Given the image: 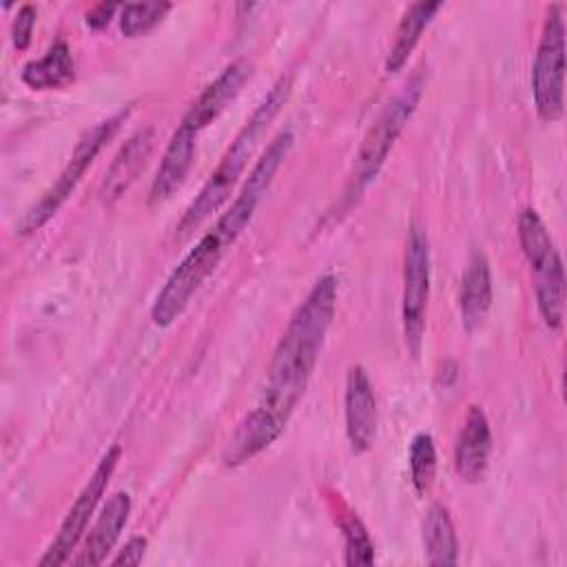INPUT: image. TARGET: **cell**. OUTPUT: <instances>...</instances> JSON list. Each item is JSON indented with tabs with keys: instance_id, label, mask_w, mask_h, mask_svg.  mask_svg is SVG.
Masks as SVG:
<instances>
[{
	"instance_id": "cell-18",
	"label": "cell",
	"mask_w": 567,
	"mask_h": 567,
	"mask_svg": "<svg viewBox=\"0 0 567 567\" xmlns=\"http://www.w3.org/2000/svg\"><path fill=\"white\" fill-rule=\"evenodd\" d=\"M75 78V60L71 47L64 40H55L42 58L29 60L22 71L20 80L33 91H51L62 89Z\"/></svg>"
},
{
	"instance_id": "cell-3",
	"label": "cell",
	"mask_w": 567,
	"mask_h": 567,
	"mask_svg": "<svg viewBox=\"0 0 567 567\" xmlns=\"http://www.w3.org/2000/svg\"><path fill=\"white\" fill-rule=\"evenodd\" d=\"M423 86H425V78H423V71L419 69L381 106L379 115L370 124L368 133L361 140V146L357 151V157H354V164H352V171H350V177L346 182L343 197H341L343 208H350L352 204H357L361 199V195L365 193V188L374 182V177L383 168L396 137L403 133L405 124L410 122L412 113L416 111V104L423 95Z\"/></svg>"
},
{
	"instance_id": "cell-17",
	"label": "cell",
	"mask_w": 567,
	"mask_h": 567,
	"mask_svg": "<svg viewBox=\"0 0 567 567\" xmlns=\"http://www.w3.org/2000/svg\"><path fill=\"white\" fill-rule=\"evenodd\" d=\"M153 148V128H140L133 133L120 153L115 155L113 164L109 166L102 184L104 199H117L140 175V171L146 166V159Z\"/></svg>"
},
{
	"instance_id": "cell-1",
	"label": "cell",
	"mask_w": 567,
	"mask_h": 567,
	"mask_svg": "<svg viewBox=\"0 0 567 567\" xmlns=\"http://www.w3.org/2000/svg\"><path fill=\"white\" fill-rule=\"evenodd\" d=\"M337 284L334 275H321L295 308L272 352L257 405L244 414L221 450L226 467L255 458L286 430L332 326L339 297Z\"/></svg>"
},
{
	"instance_id": "cell-19",
	"label": "cell",
	"mask_w": 567,
	"mask_h": 567,
	"mask_svg": "<svg viewBox=\"0 0 567 567\" xmlns=\"http://www.w3.org/2000/svg\"><path fill=\"white\" fill-rule=\"evenodd\" d=\"M441 9H443V2H414L405 9L385 58V73H396L405 66L423 31L430 27V22Z\"/></svg>"
},
{
	"instance_id": "cell-5",
	"label": "cell",
	"mask_w": 567,
	"mask_h": 567,
	"mask_svg": "<svg viewBox=\"0 0 567 567\" xmlns=\"http://www.w3.org/2000/svg\"><path fill=\"white\" fill-rule=\"evenodd\" d=\"M520 250L534 272V292L538 312L549 330H558L565 317V270L551 235L534 208L518 213Z\"/></svg>"
},
{
	"instance_id": "cell-15",
	"label": "cell",
	"mask_w": 567,
	"mask_h": 567,
	"mask_svg": "<svg viewBox=\"0 0 567 567\" xmlns=\"http://www.w3.org/2000/svg\"><path fill=\"white\" fill-rule=\"evenodd\" d=\"M195 144H197V133L179 122V126L173 131L168 144L164 148L162 162L151 182L148 204H162L175 190H179V186L186 182V175L193 166Z\"/></svg>"
},
{
	"instance_id": "cell-21",
	"label": "cell",
	"mask_w": 567,
	"mask_h": 567,
	"mask_svg": "<svg viewBox=\"0 0 567 567\" xmlns=\"http://www.w3.org/2000/svg\"><path fill=\"white\" fill-rule=\"evenodd\" d=\"M410 481L412 487L416 489L419 496H425L434 483V474H436V447H434V439L427 432H419L414 434L412 443H410Z\"/></svg>"
},
{
	"instance_id": "cell-9",
	"label": "cell",
	"mask_w": 567,
	"mask_h": 567,
	"mask_svg": "<svg viewBox=\"0 0 567 567\" xmlns=\"http://www.w3.org/2000/svg\"><path fill=\"white\" fill-rule=\"evenodd\" d=\"M430 301V239L421 224L412 221L403 255L401 326L408 352L416 359L423 348Z\"/></svg>"
},
{
	"instance_id": "cell-11",
	"label": "cell",
	"mask_w": 567,
	"mask_h": 567,
	"mask_svg": "<svg viewBox=\"0 0 567 567\" xmlns=\"http://www.w3.org/2000/svg\"><path fill=\"white\" fill-rule=\"evenodd\" d=\"M343 414H346V436L354 454H363L374 445L377 439V396L372 381L363 365H350L346 374L343 392Z\"/></svg>"
},
{
	"instance_id": "cell-26",
	"label": "cell",
	"mask_w": 567,
	"mask_h": 567,
	"mask_svg": "<svg viewBox=\"0 0 567 567\" xmlns=\"http://www.w3.org/2000/svg\"><path fill=\"white\" fill-rule=\"evenodd\" d=\"M117 9H120V7L113 4V2H100V4H95V7H91V9L86 11V24H89L91 29L100 31V29H104V27L111 22V18L115 16Z\"/></svg>"
},
{
	"instance_id": "cell-22",
	"label": "cell",
	"mask_w": 567,
	"mask_h": 567,
	"mask_svg": "<svg viewBox=\"0 0 567 567\" xmlns=\"http://www.w3.org/2000/svg\"><path fill=\"white\" fill-rule=\"evenodd\" d=\"M173 9L171 2H142L124 4L120 9V29L126 38H140L151 33Z\"/></svg>"
},
{
	"instance_id": "cell-24",
	"label": "cell",
	"mask_w": 567,
	"mask_h": 567,
	"mask_svg": "<svg viewBox=\"0 0 567 567\" xmlns=\"http://www.w3.org/2000/svg\"><path fill=\"white\" fill-rule=\"evenodd\" d=\"M35 7L33 4H22L18 9V16L11 24V42L18 51H24L31 42V35H33V27H35Z\"/></svg>"
},
{
	"instance_id": "cell-16",
	"label": "cell",
	"mask_w": 567,
	"mask_h": 567,
	"mask_svg": "<svg viewBox=\"0 0 567 567\" xmlns=\"http://www.w3.org/2000/svg\"><path fill=\"white\" fill-rule=\"evenodd\" d=\"M458 306L467 332L476 330L492 308V270L487 257L481 250H474L470 255V261L461 279Z\"/></svg>"
},
{
	"instance_id": "cell-14",
	"label": "cell",
	"mask_w": 567,
	"mask_h": 567,
	"mask_svg": "<svg viewBox=\"0 0 567 567\" xmlns=\"http://www.w3.org/2000/svg\"><path fill=\"white\" fill-rule=\"evenodd\" d=\"M131 514V496L128 492H115L102 507L97 520L89 529L80 554L71 560L78 567H95L106 560L111 549L115 547L122 529L126 527Z\"/></svg>"
},
{
	"instance_id": "cell-12",
	"label": "cell",
	"mask_w": 567,
	"mask_h": 567,
	"mask_svg": "<svg viewBox=\"0 0 567 567\" xmlns=\"http://www.w3.org/2000/svg\"><path fill=\"white\" fill-rule=\"evenodd\" d=\"M250 75H252V64L248 60H235L228 66H224L217 73V78L208 82L206 89L193 100V104L182 117V124L199 135L235 102V97L241 93Z\"/></svg>"
},
{
	"instance_id": "cell-7",
	"label": "cell",
	"mask_w": 567,
	"mask_h": 567,
	"mask_svg": "<svg viewBox=\"0 0 567 567\" xmlns=\"http://www.w3.org/2000/svg\"><path fill=\"white\" fill-rule=\"evenodd\" d=\"M532 95L543 122H558L565 111V20L563 7L551 4L532 66Z\"/></svg>"
},
{
	"instance_id": "cell-2",
	"label": "cell",
	"mask_w": 567,
	"mask_h": 567,
	"mask_svg": "<svg viewBox=\"0 0 567 567\" xmlns=\"http://www.w3.org/2000/svg\"><path fill=\"white\" fill-rule=\"evenodd\" d=\"M292 89V78L281 75L270 86V91L261 97V102L255 106L252 115L246 120V124L239 128L230 146L219 157L215 171L208 175L195 199L184 210L179 224L175 226V237L184 239L188 237L204 219H208L233 193L235 184L239 182L259 137L266 133L268 124L275 120L279 109L286 104Z\"/></svg>"
},
{
	"instance_id": "cell-4",
	"label": "cell",
	"mask_w": 567,
	"mask_h": 567,
	"mask_svg": "<svg viewBox=\"0 0 567 567\" xmlns=\"http://www.w3.org/2000/svg\"><path fill=\"white\" fill-rule=\"evenodd\" d=\"M128 113H131V109H122V111L95 122L91 128H86L82 133V137L75 142V148L69 157V162L60 171L58 179L42 193V197L31 208H27V213L16 224V233L20 237H29V235L38 233L62 208V204L69 199V195L80 184L86 168L95 162L100 151L115 137L120 126L126 122Z\"/></svg>"
},
{
	"instance_id": "cell-13",
	"label": "cell",
	"mask_w": 567,
	"mask_h": 567,
	"mask_svg": "<svg viewBox=\"0 0 567 567\" xmlns=\"http://www.w3.org/2000/svg\"><path fill=\"white\" fill-rule=\"evenodd\" d=\"M492 454V427L481 405H470L454 441V470L465 483L485 478Z\"/></svg>"
},
{
	"instance_id": "cell-20",
	"label": "cell",
	"mask_w": 567,
	"mask_h": 567,
	"mask_svg": "<svg viewBox=\"0 0 567 567\" xmlns=\"http://www.w3.org/2000/svg\"><path fill=\"white\" fill-rule=\"evenodd\" d=\"M423 549L427 565H456L458 563V538L452 516L445 505L432 503L423 518Z\"/></svg>"
},
{
	"instance_id": "cell-23",
	"label": "cell",
	"mask_w": 567,
	"mask_h": 567,
	"mask_svg": "<svg viewBox=\"0 0 567 567\" xmlns=\"http://www.w3.org/2000/svg\"><path fill=\"white\" fill-rule=\"evenodd\" d=\"M341 532H343L346 565H372L374 563V543L368 534V527L354 512H348L341 518Z\"/></svg>"
},
{
	"instance_id": "cell-10",
	"label": "cell",
	"mask_w": 567,
	"mask_h": 567,
	"mask_svg": "<svg viewBox=\"0 0 567 567\" xmlns=\"http://www.w3.org/2000/svg\"><path fill=\"white\" fill-rule=\"evenodd\" d=\"M122 456V447L115 443L111 445L100 463L95 465L93 474L89 476V481L84 483V487L80 489V494L75 496L73 505L69 507L55 538L51 540V545L47 547L44 556L38 560L40 567H58V565H64L69 558H71V551L78 547V543L82 540L86 527H89V520L97 507V503L102 501L104 492H106V485L117 467V461Z\"/></svg>"
},
{
	"instance_id": "cell-25",
	"label": "cell",
	"mask_w": 567,
	"mask_h": 567,
	"mask_svg": "<svg viewBox=\"0 0 567 567\" xmlns=\"http://www.w3.org/2000/svg\"><path fill=\"white\" fill-rule=\"evenodd\" d=\"M146 538L144 536H133L126 540V545L120 549V554L111 560L113 565H140L144 554H146Z\"/></svg>"
},
{
	"instance_id": "cell-8",
	"label": "cell",
	"mask_w": 567,
	"mask_h": 567,
	"mask_svg": "<svg viewBox=\"0 0 567 567\" xmlns=\"http://www.w3.org/2000/svg\"><path fill=\"white\" fill-rule=\"evenodd\" d=\"M292 142H295V137L288 128L279 131L272 137V142L266 146V151L259 155V159L250 168V173H248L246 182L241 184L239 193L235 195L233 204L219 215V219L210 228L224 241L226 248H230L239 239V235L248 228V224L252 221L257 206L264 199V195L268 193V188L272 186L277 171L281 168L284 159L288 157V153L292 148Z\"/></svg>"
},
{
	"instance_id": "cell-6",
	"label": "cell",
	"mask_w": 567,
	"mask_h": 567,
	"mask_svg": "<svg viewBox=\"0 0 567 567\" xmlns=\"http://www.w3.org/2000/svg\"><path fill=\"white\" fill-rule=\"evenodd\" d=\"M226 252L228 248L213 230H206L199 237V241L171 270L164 286L153 299L151 319L157 328H168L184 315L195 292L213 275Z\"/></svg>"
}]
</instances>
